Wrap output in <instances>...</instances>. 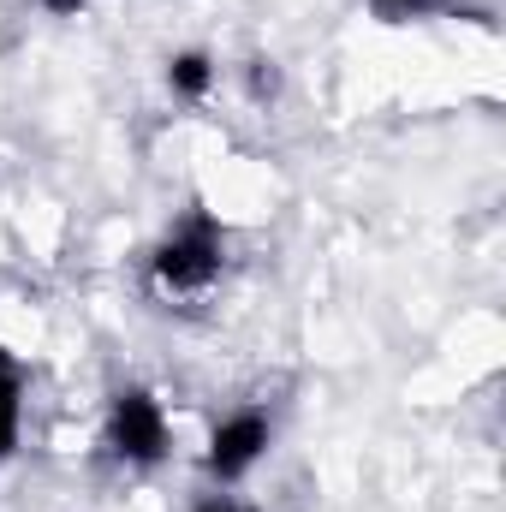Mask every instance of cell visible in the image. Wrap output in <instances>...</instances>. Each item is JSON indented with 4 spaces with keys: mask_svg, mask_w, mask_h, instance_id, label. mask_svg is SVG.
<instances>
[{
    "mask_svg": "<svg viewBox=\"0 0 506 512\" xmlns=\"http://www.w3.org/2000/svg\"><path fill=\"white\" fill-rule=\"evenodd\" d=\"M18 429H24V370H18V358L0 352V459H12Z\"/></svg>",
    "mask_w": 506,
    "mask_h": 512,
    "instance_id": "5b68a950",
    "label": "cell"
},
{
    "mask_svg": "<svg viewBox=\"0 0 506 512\" xmlns=\"http://www.w3.org/2000/svg\"><path fill=\"white\" fill-rule=\"evenodd\" d=\"M268 447H274V417L262 405L227 411L209 429V441H203V477H209V489H239L256 465L268 459Z\"/></svg>",
    "mask_w": 506,
    "mask_h": 512,
    "instance_id": "3957f363",
    "label": "cell"
},
{
    "mask_svg": "<svg viewBox=\"0 0 506 512\" xmlns=\"http://www.w3.org/2000/svg\"><path fill=\"white\" fill-rule=\"evenodd\" d=\"M102 447L114 465L126 471H155L167 453H173V423H167V405L149 393V387H120L108 399V417H102Z\"/></svg>",
    "mask_w": 506,
    "mask_h": 512,
    "instance_id": "7a4b0ae2",
    "label": "cell"
},
{
    "mask_svg": "<svg viewBox=\"0 0 506 512\" xmlns=\"http://www.w3.org/2000/svg\"><path fill=\"white\" fill-rule=\"evenodd\" d=\"M245 84H251V96H256V102H262V96L274 102V96H280V66L256 54V60H245Z\"/></svg>",
    "mask_w": 506,
    "mask_h": 512,
    "instance_id": "52a82bcc",
    "label": "cell"
},
{
    "mask_svg": "<svg viewBox=\"0 0 506 512\" xmlns=\"http://www.w3.org/2000/svg\"><path fill=\"white\" fill-rule=\"evenodd\" d=\"M191 512H251V507H245L233 489H203V495L191 501Z\"/></svg>",
    "mask_w": 506,
    "mask_h": 512,
    "instance_id": "ba28073f",
    "label": "cell"
},
{
    "mask_svg": "<svg viewBox=\"0 0 506 512\" xmlns=\"http://www.w3.org/2000/svg\"><path fill=\"white\" fill-rule=\"evenodd\" d=\"M36 12H48V18H84V6L90 0H30Z\"/></svg>",
    "mask_w": 506,
    "mask_h": 512,
    "instance_id": "9c48e42d",
    "label": "cell"
},
{
    "mask_svg": "<svg viewBox=\"0 0 506 512\" xmlns=\"http://www.w3.org/2000/svg\"><path fill=\"white\" fill-rule=\"evenodd\" d=\"M227 274V227L209 209H185L143 262V286L161 304H203Z\"/></svg>",
    "mask_w": 506,
    "mask_h": 512,
    "instance_id": "6da1fadb",
    "label": "cell"
},
{
    "mask_svg": "<svg viewBox=\"0 0 506 512\" xmlns=\"http://www.w3.org/2000/svg\"><path fill=\"white\" fill-rule=\"evenodd\" d=\"M370 12L381 24H417V18H435L441 0H370Z\"/></svg>",
    "mask_w": 506,
    "mask_h": 512,
    "instance_id": "8992f818",
    "label": "cell"
},
{
    "mask_svg": "<svg viewBox=\"0 0 506 512\" xmlns=\"http://www.w3.org/2000/svg\"><path fill=\"white\" fill-rule=\"evenodd\" d=\"M215 78H221V60H215L209 48H173V54H167V90H173L179 102H209Z\"/></svg>",
    "mask_w": 506,
    "mask_h": 512,
    "instance_id": "277c9868",
    "label": "cell"
}]
</instances>
